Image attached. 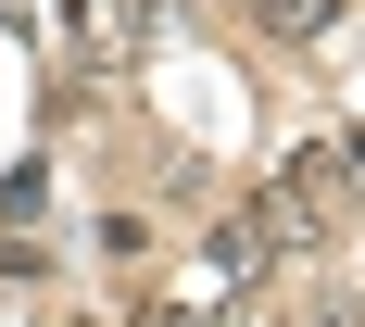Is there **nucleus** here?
Instances as JSON below:
<instances>
[{"instance_id": "obj_1", "label": "nucleus", "mask_w": 365, "mask_h": 327, "mask_svg": "<svg viewBox=\"0 0 365 327\" xmlns=\"http://www.w3.org/2000/svg\"><path fill=\"white\" fill-rule=\"evenodd\" d=\"M328 189H340V177H328V151H290V164H277V177L240 202V214H252L264 252L290 264V252H315V239H328Z\"/></svg>"}, {"instance_id": "obj_2", "label": "nucleus", "mask_w": 365, "mask_h": 327, "mask_svg": "<svg viewBox=\"0 0 365 327\" xmlns=\"http://www.w3.org/2000/svg\"><path fill=\"white\" fill-rule=\"evenodd\" d=\"M264 264H277V252L252 239V214H215V227H202V277H189V290L164 302V315H177V327H215V315H240Z\"/></svg>"}, {"instance_id": "obj_3", "label": "nucleus", "mask_w": 365, "mask_h": 327, "mask_svg": "<svg viewBox=\"0 0 365 327\" xmlns=\"http://www.w3.org/2000/svg\"><path fill=\"white\" fill-rule=\"evenodd\" d=\"M63 51L88 76H126L151 51V0H63Z\"/></svg>"}, {"instance_id": "obj_4", "label": "nucleus", "mask_w": 365, "mask_h": 327, "mask_svg": "<svg viewBox=\"0 0 365 327\" xmlns=\"http://www.w3.org/2000/svg\"><path fill=\"white\" fill-rule=\"evenodd\" d=\"M252 13H264L277 38H328V26H340V0H252Z\"/></svg>"}, {"instance_id": "obj_5", "label": "nucleus", "mask_w": 365, "mask_h": 327, "mask_svg": "<svg viewBox=\"0 0 365 327\" xmlns=\"http://www.w3.org/2000/svg\"><path fill=\"white\" fill-rule=\"evenodd\" d=\"M328 177H340V189H365V139H340V164H328Z\"/></svg>"}]
</instances>
